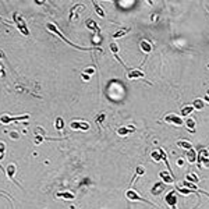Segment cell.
I'll return each mask as SVG.
<instances>
[{"instance_id": "1", "label": "cell", "mask_w": 209, "mask_h": 209, "mask_svg": "<svg viewBox=\"0 0 209 209\" xmlns=\"http://www.w3.org/2000/svg\"><path fill=\"white\" fill-rule=\"evenodd\" d=\"M46 28H48L49 31H50V32H53V34H56V35H57V36L60 38V39H63V41H64L66 43H68L70 46H73V48H75V49H80V50H92V49L93 48H81V46H77V45H75V43H71L68 41V39H67V38L64 36V35H63V34L60 32L59 29H57V28L54 27L53 24H52V22H49V24H46Z\"/></svg>"}, {"instance_id": "2", "label": "cell", "mask_w": 209, "mask_h": 209, "mask_svg": "<svg viewBox=\"0 0 209 209\" xmlns=\"http://www.w3.org/2000/svg\"><path fill=\"white\" fill-rule=\"evenodd\" d=\"M13 20H14V22L17 24V27H18V29H20V32L22 34V35H25V36H29V31H28L27 28V24H25V21H24V18H22V16L20 14V13H13Z\"/></svg>"}, {"instance_id": "3", "label": "cell", "mask_w": 209, "mask_h": 209, "mask_svg": "<svg viewBox=\"0 0 209 209\" xmlns=\"http://www.w3.org/2000/svg\"><path fill=\"white\" fill-rule=\"evenodd\" d=\"M198 167H209L208 149H201L198 152Z\"/></svg>"}, {"instance_id": "4", "label": "cell", "mask_w": 209, "mask_h": 209, "mask_svg": "<svg viewBox=\"0 0 209 209\" xmlns=\"http://www.w3.org/2000/svg\"><path fill=\"white\" fill-rule=\"evenodd\" d=\"M29 116L28 114H24V116H17V117H11V116H7V114H3L0 116V123L1 124H10L13 121H20V120H28Z\"/></svg>"}, {"instance_id": "5", "label": "cell", "mask_w": 209, "mask_h": 209, "mask_svg": "<svg viewBox=\"0 0 209 209\" xmlns=\"http://www.w3.org/2000/svg\"><path fill=\"white\" fill-rule=\"evenodd\" d=\"M165 201L167 202V205L172 209H177V197H176V190H172L166 194L165 197Z\"/></svg>"}, {"instance_id": "6", "label": "cell", "mask_w": 209, "mask_h": 209, "mask_svg": "<svg viewBox=\"0 0 209 209\" xmlns=\"http://www.w3.org/2000/svg\"><path fill=\"white\" fill-rule=\"evenodd\" d=\"M126 197H127V199H131V201H142V202H146V204L156 206L153 202H151V201H148V199L142 198V197H139V195L135 193L134 190H128V191H126Z\"/></svg>"}, {"instance_id": "7", "label": "cell", "mask_w": 209, "mask_h": 209, "mask_svg": "<svg viewBox=\"0 0 209 209\" xmlns=\"http://www.w3.org/2000/svg\"><path fill=\"white\" fill-rule=\"evenodd\" d=\"M70 127L73 130H82V131H86V130H89V124L86 123V121H78V120H75V121H71V123H70Z\"/></svg>"}, {"instance_id": "8", "label": "cell", "mask_w": 209, "mask_h": 209, "mask_svg": "<svg viewBox=\"0 0 209 209\" xmlns=\"http://www.w3.org/2000/svg\"><path fill=\"white\" fill-rule=\"evenodd\" d=\"M165 121L170 124H176V126H183L184 121H183V118L180 116H176V114H167L166 117H165Z\"/></svg>"}, {"instance_id": "9", "label": "cell", "mask_w": 209, "mask_h": 209, "mask_svg": "<svg viewBox=\"0 0 209 209\" xmlns=\"http://www.w3.org/2000/svg\"><path fill=\"white\" fill-rule=\"evenodd\" d=\"M139 48H141V50L145 52V53H151V52H152V49H153V46H152V43H151L149 41L142 39V41L139 42Z\"/></svg>"}, {"instance_id": "10", "label": "cell", "mask_w": 209, "mask_h": 209, "mask_svg": "<svg viewBox=\"0 0 209 209\" xmlns=\"http://www.w3.org/2000/svg\"><path fill=\"white\" fill-rule=\"evenodd\" d=\"M133 131H135L134 126H127V127H120V128L117 130V134L121 135V137H126V135H128L130 133H133Z\"/></svg>"}, {"instance_id": "11", "label": "cell", "mask_w": 209, "mask_h": 209, "mask_svg": "<svg viewBox=\"0 0 209 209\" xmlns=\"http://www.w3.org/2000/svg\"><path fill=\"white\" fill-rule=\"evenodd\" d=\"M159 176H160V178L163 180L165 184H172V183L174 181V177L170 176V172H160Z\"/></svg>"}, {"instance_id": "12", "label": "cell", "mask_w": 209, "mask_h": 209, "mask_svg": "<svg viewBox=\"0 0 209 209\" xmlns=\"http://www.w3.org/2000/svg\"><path fill=\"white\" fill-rule=\"evenodd\" d=\"M144 73L142 71H139V70H131L128 74H127V77H128L130 80H134V78H144Z\"/></svg>"}, {"instance_id": "13", "label": "cell", "mask_w": 209, "mask_h": 209, "mask_svg": "<svg viewBox=\"0 0 209 209\" xmlns=\"http://www.w3.org/2000/svg\"><path fill=\"white\" fill-rule=\"evenodd\" d=\"M16 170H17L16 165H13V163L7 166V169H6V173H7V177H9L10 180H13V178H14V173H16Z\"/></svg>"}, {"instance_id": "14", "label": "cell", "mask_w": 209, "mask_h": 209, "mask_svg": "<svg viewBox=\"0 0 209 209\" xmlns=\"http://www.w3.org/2000/svg\"><path fill=\"white\" fill-rule=\"evenodd\" d=\"M56 197H57V198L70 199V201H73V199H75V195H74V194L67 193V191H64V193H57V194H56Z\"/></svg>"}, {"instance_id": "15", "label": "cell", "mask_w": 209, "mask_h": 209, "mask_svg": "<svg viewBox=\"0 0 209 209\" xmlns=\"http://www.w3.org/2000/svg\"><path fill=\"white\" fill-rule=\"evenodd\" d=\"M177 146H180V148H183V149H187V151L193 148L191 142H190V141H184V139H180V141H177Z\"/></svg>"}, {"instance_id": "16", "label": "cell", "mask_w": 209, "mask_h": 209, "mask_svg": "<svg viewBox=\"0 0 209 209\" xmlns=\"http://www.w3.org/2000/svg\"><path fill=\"white\" fill-rule=\"evenodd\" d=\"M187 159L190 163H195V160H197V152L191 148V149H188L187 152Z\"/></svg>"}, {"instance_id": "17", "label": "cell", "mask_w": 209, "mask_h": 209, "mask_svg": "<svg viewBox=\"0 0 209 209\" xmlns=\"http://www.w3.org/2000/svg\"><path fill=\"white\" fill-rule=\"evenodd\" d=\"M205 106V103L202 99H194V102H193V107L194 109H197V110H202Z\"/></svg>"}, {"instance_id": "18", "label": "cell", "mask_w": 209, "mask_h": 209, "mask_svg": "<svg viewBox=\"0 0 209 209\" xmlns=\"http://www.w3.org/2000/svg\"><path fill=\"white\" fill-rule=\"evenodd\" d=\"M86 27L89 28V29L96 31V32H99V31H101V29H99V27H98V24L93 21V20H91V18H89V20H86Z\"/></svg>"}, {"instance_id": "19", "label": "cell", "mask_w": 209, "mask_h": 209, "mask_svg": "<svg viewBox=\"0 0 209 209\" xmlns=\"http://www.w3.org/2000/svg\"><path fill=\"white\" fill-rule=\"evenodd\" d=\"M85 9V6L84 4H75L73 9H71V11H70V21H73V16H74V13H77L78 10H84Z\"/></svg>"}, {"instance_id": "20", "label": "cell", "mask_w": 209, "mask_h": 209, "mask_svg": "<svg viewBox=\"0 0 209 209\" xmlns=\"http://www.w3.org/2000/svg\"><path fill=\"white\" fill-rule=\"evenodd\" d=\"M130 29H131V28H128V27H127V28H123V29H118L117 32L113 35V38H114V39H117V38L124 36V35H126L127 32H130Z\"/></svg>"}, {"instance_id": "21", "label": "cell", "mask_w": 209, "mask_h": 209, "mask_svg": "<svg viewBox=\"0 0 209 209\" xmlns=\"http://www.w3.org/2000/svg\"><path fill=\"white\" fill-rule=\"evenodd\" d=\"M142 174H145V169H144V166H138L137 167V170H135V174H134V178L131 180V184L135 181V178L137 177H139V176H142Z\"/></svg>"}, {"instance_id": "22", "label": "cell", "mask_w": 209, "mask_h": 209, "mask_svg": "<svg viewBox=\"0 0 209 209\" xmlns=\"http://www.w3.org/2000/svg\"><path fill=\"white\" fill-rule=\"evenodd\" d=\"M56 128H57V131H59V133H61V131H63V128H64V120H63L61 117L56 118Z\"/></svg>"}, {"instance_id": "23", "label": "cell", "mask_w": 209, "mask_h": 209, "mask_svg": "<svg viewBox=\"0 0 209 209\" xmlns=\"http://www.w3.org/2000/svg\"><path fill=\"white\" fill-rule=\"evenodd\" d=\"M162 188H163V183H158V184H155V185L152 187V191H151V193L153 194V195H158V194L162 191Z\"/></svg>"}, {"instance_id": "24", "label": "cell", "mask_w": 209, "mask_h": 209, "mask_svg": "<svg viewBox=\"0 0 209 209\" xmlns=\"http://www.w3.org/2000/svg\"><path fill=\"white\" fill-rule=\"evenodd\" d=\"M185 178H187V181H191V183H198L199 181L198 176H197L195 173H187Z\"/></svg>"}, {"instance_id": "25", "label": "cell", "mask_w": 209, "mask_h": 209, "mask_svg": "<svg viewBox=\"0 0 209 209\" xmlns=\"http://www.w3.org/2000/svg\"><path fill=\"white\" fill-rule=\"evenodd\" d=\"M152 159H153V160H155V162H160V160H162L160 148H159V149H158V151H153V152H152Z\"/></svg>"}, {"instance_id": "26", "label": "cell", "mask_w": 209, "mask_h": 209, "mask_svg": "<svg viewBox=\"0 0 209 209\" xmlns=\"http://www.w3.org/2000/svg\"><path fill=\"white\" fill-rule=\"evenodd\" d=\"M185 124H187V128H190L194 133V128H195V120L191 118V117H188L187 120H185Z\"/></svg>"}, {"instance_id": "27", "label": "cell", "mask_w": 209, "mask_h": 209, "mask_svg": "<svg viewBox=\"0 0 209 209\" xmlns=\"http://www.w3.org/2000/svg\"><path fill=\"white\" fill-rule=\"evenodd\" d=\"M93 7H95V10H96V14H99V17H102V18H105V13H103L102 7L98 4L96 1H93Z\"/></svg>"}, {"instance_id": "28", "label": "cell", "mask_w": 209, "mask_h": 209, "mask_svg": "<svg viewBox=\"0 0 209 209\" xmlns=\"http://www.w3.org/2000/svg\"><path fill=\"white\" fill-rule=\"evenodd\" d=\"M194 110V107H193V105H191V106H185V107H183V110H181V116H185V117H187L188 114H190V113L193 112Z\"/></svg>"}, {"instance_id": "29", "label": "cell", "mask_w": 209, "mask_h": 209, "mask_svg": "<svg viewBox=\"0 0 209 209\" xmlns=\"http://www.w3.org/2000/svg\"><path fill=\"white\" fill-rule=\"evenodd\" d=\"M105 117H106V114H105V113H101L99 116H96V117H95V121H96V124H98V126H101V124L103 123V120H105Z\"/></svg>"}, {"instance_id": "30", "label": "cell", "mask_w": 209, "mask_h": 209, "mask_svg": "<svg viewBox=\"0 0 209 209\" xmlns=\"http://www.w3.org/2000/svg\"><path fill=\"white\" fill-rule=\"evenodd\" d=\"M110 50L113 52V54L116 56L117 54V52H118V45L116 42H113V43H110Z\"/></svg>"}, {"instance_id": "31", "label": "cell", "mask_w": 209, "mask_h": 209, "mask_svg": "<svg viewBox=\"0 0 209 209\" xmlns=\"http://www.w3.org/2000/svg\"><path fill=\"white\" fill-rule=\"evenodd\" d=\"M4 149H6V144H4V142H0V160L3 159V155H4Z\"/></svg>"}, {"instance_id": "32", "label": "cell", "mask_w": 209, "mask_h": 209, "mask_svg": "<svg viewBox=\"0 0 209 209\" xmlns=\"http://www.w3.org/2000/svg\"><path fill=\"white\" fill-rule=\"evenodd\" d=\"M45 133H46V131L43 128H41V127H36V128H35V135H45Z\"/></svg>"}, {"instance_id": "33", "label": "cell", "mask_w": 209, "mask_h": 209, "mask_svg": "<svg viewBox=\"0 0 209 209\" xmlns=\"http://www.w3.org/2000/svg\"><path fill=\"white\" fill-rule=\"evenodd\" d=\"M177 191H180L181 194H191V193H194V191H191L190 188H177Z\"/></svg>"}, {"instance_id": "34", "label": "cell", "mask_w": 209, "mask_h": 209, "mask_svg": "<svg viewBox=\"0 0 209 209\" xmlns=\"http://www.w3.org/2000/svg\"><path fill=\"white\" fill-rule=\"evenodd\" d=\"M4 77H6V71H4V68H3V66L0 64V80L4 78Z\"/></svg>"}, {"instance_id": "35", "label": "cell", "mask_w": 209, "mask_h": 209, "mask_svg": "<svg viewBox=\"0 0 209 209\" xmlns=\"http://www.w3.org/2000/svg\"><path fill=\"white\" fill-rule=\"evenodd\" d=\"M82 80H84V81H88V80H89V75H88V74L85 75V73H84V74H82Z\"/></svg>"}, {"instance_id": "36", "label": "cell", "mask_w": 209, "mask_h": 209, "mask_svg": "<svg viewBox=\"0 0 209 209\" xmlns=\"http://www.w3.org/2000/svg\"><path fill=\"white\" fill-rule=\"evenodd\" d=\"M11 138H14V139H16V138H18V134H17V133H11Z\"/></svg>"}, {"instance_id": "37", "label": "cell", "mask_w": 209, "mask_h": 209, "mask_svg": "<svg viewBox=\"0 0 209 209\" xmlns=\"http://www.w3.org/2000/svg\"><path fill=\"white\" fill-rule=\"evenodd\" d=\"M85 73H88V74H92V73H93V68H86Z\"/></svg>"}, {"instance_id": "38", "label": "cell", "mask_w": 209, "mask_h": 209, "mask_svg": "<svg viewBox=\"0 0 209 209\" xmlns=\"http://www.w3.org/2000/svg\"><path fill=\"white\" fill-rule=\"evenodd\" d=\"M0 22H1V24H4V25H9V22H7V21H4V20L1 18V17H0Z\"/></svg>"}, {"instance_id": "39", "label": "cell", "mask_w": 209, "mask_h": 209, "mask_svg": "<svg viewBox=\"0 0 209 209\" xmlns=\"http://www.w3.org/2000/svg\"><path fill=\"white\" fill-rule=\"evenodd\" d=\"M177 163H178V166H181L183 163H184V160H183V159H178V160H177Z\"/></svg>"}, {"instance_id": "40", "label": "cell", "mask_w": 209, "mask_h": 209, "mask_svg": "<svg viewBox=\"0 0 209 209\" xmlns=\"http://www.w3.org/2000/svg\"><path fill=\"white\" fill-rule=\"evenodd\" d=\"M1 57H4V53H3V52L0 50V59H1Z\"/></svg>"}, {"instance_id": "41", "label": "cell", "mask_w": 209, "mask_h": 209, "mask_svg": "<svg viewBox=\"0 0 209 209\" xmlns=\"http://www.w3.org/2000/svg\"><path fill=\"white\" fill-rule=\"evenodd\" d=\"M205 101H206V102H209V96H208V95L205 96Z\"/></svg>"}, {"instance_id": "42", "label": "cell", "mask_w": 209, "mask_h": 209, "mask_svg": "<svg viewBox=\"0 0 209 209\" xmlns=\"http://www.w3.org/2000/svg\"><path fill=\"white\" fill-rule=\"evenodd\" d=\"M0 169H1V170H4V169H3V166H1V165H0Z\"/></svg>"}]
</instances>
